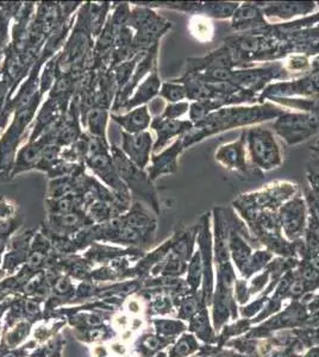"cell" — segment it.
Returning <instances> with one entry per match:
<instances>
[{"mask_svg":"<svg viewBox=\"0 0 319 357\" xmlns=\"http://www.w3.org/2000/svg\"><path fill=\"white\" fill-rule=\"evenodd\" d=\"M85 158L84 163L101 178L106 187L121 198L131 200L128 187L119 178L116 165L110 153V146L106 141L85 134Z\"/></svg>","mask_w":319,"mask_h":357,"instance_id":"6da1fadb","label":"cell"},{"mask_svg":"<svg viewBox=\"0 0 319 357\" xmlns=\"http://www.w3.org/2000/svg\"><path fill=\"white\" fill-rule=\"evenodd\" d=\"M110 153H111L113 162L117 168L119 178L128 187L131 197L144 200L146 203L151 205L156 211H158L156 192L151 183L153 181L150 180L146 172L138 168L135 163L131 162L129 158H126V155L121 151V148H118L117 146L111 144Z\"/></svg>","mask_w":319,"mask_h":357,"instance_id":"7a4b0ae2","label":"cell"},{"mask_svg":"<svg viewBox=\"0 0 319 357\" xmlns=\"http://www.w3.org/2000/svg\"><path fill=\"white\" fill-rule=\"evenodd\" d=\"M251 161L263 171H271L283 162V155L274 134L268 129L254 128L243 132Z\"/></svg>","mask_w":319,"mask_h":357,"instance_id":"3957f363","label":"cell"},{"mask_svg":"<svg viewBox=\"0 0 319 357\" xmlns=\"http://www.w3.org/2000/svg\"><path fill=\"white\" fill-rule=\"evenodd\" d=\"M274 128L288 144H297L318 132L319 118L312 114H283Z\"/></svg>","mask_w":319,"mask_h":357,"instance_id":"277c9868","label":"cell"},{"mask_svg":"<svg viewBox=\"0 0 319 357\" xmlns=\"http://www.w3.org/2000/svg\"><path fill=\"white\" fill-rule=\"evenodd\" d=\"M153 136L149 131L140 134H128L121 131V151L126 155L131 162L144 171L150 162V154L153 151Z\"/></svg>","mask_w":319,"mask_h":357,"instance_id":"5b68a950","label":"cell"},{"mask_svg":"<svg viewBox=\"0 0 319 357\" xmlns=\"http://www.w3.org/2000/svg\"><path fill=\"white\" fill-rule=\"evenodd\" d=\"M158 45H154L149 50H147L143 54L141 60L138 61L136 68L133 70V75L130 77L129 82L126 84V87L116 93L114 102H113L112 110L121 111V107L126 105V102L129 100L130 96L133 93L135 89H138L142 79L153 70L156 67V57H158Z\"/></svg>","mask_w":319,"mask_h":357,"instance_id":"8992f818","label":"cell"},{"mask_svg":"<svg viewBox=\"0 0 319 357\" xmlns=\"http://www.w3.org/2000/svg\"><path fill=\"white\" fill-rule=\"evenodd\" d=\"M150 126L158 135L156 142L154 143V154H158V151H162L172 138L187 134L193 129V124L188 121H172L162 117L154 118Z\"/></svg>","mask_w":319,"mask_h":357,"instance_id":"52a82bcc","label":"cell"},{"mask_svg":"<svg viewBox=\"0 0 319 357\" xmlns=\"http://www.w3.org/2000/svg\"><path fill=\"white\" fill-rule=\"evenodd\" d=\"M49 144H53V143L50 141L48 134L43 135L35 142L27 143V146H23L17 154L16 165L13 167L11 176L13 178L22 172L35 169L40 155L45 151V146H49Z\"/></svg>","mask_w":319,"mask_h":357,"instance_id":"ba28073f","label":"cell"},{"mask_svg":"<svg viewBox=\"0 0 319 357\" xmlns=\"http://www.w3.org/2000/svg\"><path fill=\"white\" fill-rule=\"evenodd\" d=\"M182 139H179L173 146L162 151L161 154H154L151 158V166L148 168V176L154 181L155 178L165 174H172L178 171V155L184 149Z\"/></svg>","mask_w":319,"mask_h":357,"instance_id":"9c48e42d","label":"cell"},{"mask_svg":"<svg viewBox=\"0 0 319 357\" xmlns=\"http://www.w3.org/2000/svg\"><path fill=\"white\" fill-rule=\"evenodd\" d=\"M246 148L243 135L239 141L219 146L218 151L216 153V160L222 163L225 168L232 171L246 172Z\"/></svg>","mask_w":319,"mask_h":357,"instance_id":"30bf717a","label":"cell"},{"mask_svg":"<svg viewBox=\"0 0 319 357\" xmlns=\"http://www.w3.org/2000/svg\"><path fill=\"white\" fill-rule=\"evenodd\" d=\"M160 87H161V80L158 77V68L155 67L151 70V73L147 77L146 80L138 85L136 92L133 97H130L126 105L121 107V110L129 112L136 107L146 105L147 102H151L154 98H156V96L160 93Z\"/></svg>","mask_w":319,"mask_h":357,"instance_id":"8fae6325","label":"cell"},{"mask_svg":"<svg viewBox=\"0 0 319 357\" xmlns=\"http://www.w3.org/2000/svg\"><path fill=\"white\" fill-rule=\"evenodd\" d=\"M111 119L121 126L123 131L131 135L146 131L151 124V116L147 105L136 107L126 114H111Z\"/></svg>","mask_w":319,"mask_h":357,"instance_id":"7c38bea8","label":"cell"},{"mask_svg":"<svg viewBox=\"0 0 319 357\" xmlns=\"http://www.w3.org/2000/svg\"><path fill=\"white\" fill-rule=\"evenodd\" d=\"M306 207L303 198L295 197L280 210V220L288 234H298L305 223Z\"/></svg>","mask_w":319,"mask_h":357,"instance_id":"4fadbf2b","label":"cell"},{"mask_svg":"<svg viewBox=\"0 0 319 357\" xmlns=\"http://www.w3.org/2000/svg\"><path fill=\"white\" fill-rule=\"evenodd\" d=\"M107 121H109V111L99 106L91 107L82 117V123L89 129V135L101 138L106 142H107V138H106Z\"/></svg>","mask_w":319,"mask_h":357,"instance_id":"5bb4252c","label":"cell"},{"mask_svg":"<svg viewBox=\"0 0 319 357\" xmlns=\"http://www.w3.org/2000/svg\"><path fill=\"white\" fill-rule=\"evenodd\" d=\"M315 8V4H305V3H286V4H278L272 6L267 11V16H278L281 18H290L297 15H304L310 13Z\"/></svg>","mask_w":319,"mask_h":357,"instance_id":"9a60e30c","label":"cell"},{"mask_svg":"<svg viewBox=\"0 0 319 357\" xmlns=\"http://www.w3.org/2000/svg\"><path fill=\"white\" fill-rule=\"evenodd\" d=\"M160 97L170 104L180 102L187 98L186 87L179 82H165L160 89Z\"/></svg>","mask_w":319,"mask_h":357,"instance_id":"2e32d148","label":"cell"},{"mask_svg":"<svg viewBox=\"0 0 319 357\" xmlns=\"http://www.w3.org/2000/svg\"><path fill=\"white\" fill-rule=\"evenodd\" d=\"M188 109H190V105H188V102H186L168 104L160 117L165 118V119L177 121V118L181 117V116H184L186 112H188Z\"/></svg>","mask_w":319,"mask_h":357,"instance_id":"e0dca14e","label":"cell"},{"mask_svg":"<svg viewBox=\"0 0 319 357\" xmlns=\"http://www.w3.org/2000/svg\"><path fill=\"white\" fill-rule=\"evenodd\" d=\"M15 211L13 204L10 203L5 198H0V218L10 215Z\"/></svg>","mask_w":319,"mask_h":357,"instance_id":"ac0fdd59","label":"cell"},{"mask_svg":"<svg viewBox=\"0 0 319 357\" xmlns=\"http://www.w3.org/2000/svg\"><path fill=\"white\" fill-rule=\"evenodd\" d=\"M40 261H42V255H40V252H35L31 257H30V264H33V266H36V264H40Z\"/></svg>","mask_w":319,"mask_h":357,"instance_id":"d6986e66","label":"cell"},{"mask_svg":"<svg viewBox=\"0 0 319 357\" xmlns=\"http://www.w3.org/2000/svg\"><path fill=\"white\" fill-rule=\"evenodd\" d=\"M57 289L60 291V292H64V291H66V289H67V282H66V281L64 280L59 281V282H57Z\"/></svg>","mask_w":319,"mask_h":357,"instance_id":"ffe728a7","label":"cell"},{"mask_svg":"<svg viewBox=\"0 0 319 357\" xmlns=\"http://www.w3.org/2000/svg\"><path fill=\"white\" fill-rule=\"evenodd\" d=\"M130 311H133V312H138V310H140V305L136 301H131L129 304Z\"/></svg>","mask_w":319,"mask_h":357,"instance_id":"44dd1931","label":"cell"},{"mask_svg":"<svg viewBox=\"0 0 319 357\" xmlns=\"http://www.w3.org/2000/svg\"><path fill=\"white\" fill-rule=\"evenodd\" d=\"M27 310H28L29 312L34 313L36 311V305L31 303V301H29V303H27Z\"/></svg>","mask_w":319,"mask_h":357,"instance_id":"7402d4cb","label":"cell"},{"mask_svg":"<svg viewBox=\"0 0 319 357\" xmlns=\"http://www.w3.org/2000/svg\"><path fill=\"white\" fill-rule=\"evenodd\" d=\"M112 351L117 354H121L124 351V349H123V347H121V344H117V343H116V344L112 345Z\"/></svg>","mask_w":319,"mask_h":357,"instance_id":"603a6c76","label":"cell"},{"mask_svg":"<svg viewBox=\"0 0 319 357\" xmlns=\"http://www.w3.org/2000/svg\"><path fill=\"white\" fill-rule=\"evenodd\" d=\"M89 323H91V324L98 325L101 324V321L99 319V318H98V317L94 316L89 318Z\"/></svg>","mask_w":319,"mask_h":357,"instance_id":"cb8c5ba5","label":"cell"},{"mask_svg":"<svg viewBox=\"0 0 319 357\" xmlns=\"http://www.w3.org/2000/svg\"><path fill=\"white\" fill-rule=\"evenodd\" d=\"M147 343H148V345H149L150 348H155V347L158 345V341H156L155 338H149Z\"/></svg>","mask_w":319,"mask_h":357,"instance_id":"d4e9b609","label":"cell"},{"mask_svg":"<svg viewBox=\"0 0 319 357\" xmlns=\"http://www.w3.org/2000/svg\"><path fill=\"white\" fill-rule=\"evenodd\" d=\"M101 335H103V333H101V331H98V330H96V331H94V333H92V335H91V336H92V338H94V340H98V338H99V337H101Z\"/></svg>","mask_w":319,"mask_h":357,"instance_id":"484cf974","label":"cell"}]
</instances>
